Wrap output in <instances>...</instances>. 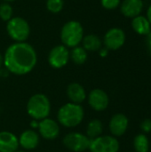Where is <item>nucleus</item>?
<instances>
[{
	"label": "nucleus",
	"instance_id": "obj_30",
	"mask_svg": "<svg viewBox=\"0 0 151 152\" xmlns=\"http://www.w3.org/2000/svg\"><path fill=\"white\" fill-rule=\"evenodd\" d=\"M3 1H4V3H10V2H13L15 0H3Z\"/></svg>",
	"mask_w": 151,
	"mask_h": 152
},
{
	"label": "nucleus",
	"instance_id": "obj_18",
	"mask_svg": "<svg viewBox=\"0 0 151 152\" xmlns=\"http://www.w3.org/2000/svg\"><path fill=\"white\" fill-rule=\"evenodd\" d=\"M83 48L87 52H97L101 48L102 42L101 38L94 34H89L83 37Z\"/></svg>",
	"mask_w": 151,
	"mask_h": 152
},
{
	"label": "nucleus",
	"instance_id": "obj_9",
	"mask_svg": "<svg viewBox=\"0 0 151 152\" xmlns=\"http://www.w3.org/2000/svg\"><path fill=\"white\" fill-rule=\"evenodd\" d=\"M69 60V51L63 45L54 46L49 53L48 62L53 69H61L65 67Z\"/></svg>",
	"mask_w": 151,
	"mask_h": 152
},
{
	"label": "nucleus",
	"instance_id": "obj_27",
	"mask_svg": "<svg viewBox=\"0 0 151 152\" xmlns=\"http://www.w3.org/2000/svg\"><path fill=\"white\" fill-rule=\"evenodd\" d=\"M99 52H100V55L101 57H106L109 53V50L107 48H101L99 50Z\"/></svg>",
	"mask_w": 151,
	"mask_h": 152
},
{
	"label": "nucleus",
	"instance_id": "obj_12",
	"mask_svg": "<svg viewBox=\"0 0 151 152\" xmlns=\"http://www.w3.org/2000/svg\"><path fill=\"white\" fill-rule=\"evenodd\" d=\"M129 126L127 117L123 113L115 114L109 120V128L114 137H119L125 134Z\"/></svg>",
	"mask_w": 151,
	"mask_h": 152
},
{
	"label": "nucleus",
	"instance_id": "obj_4",
	"mask_svg": "<svg viewBox=\"0 0 151 152\" xmlns=\"http://www.w3.org/2000/svg\"><path fill=\"white\" fill-rule=\"evenodd\" d=\"M84 37V28L79 21L69 20L66 22L61 30V40L66 47L78 46Z\"/></svg>",
	"mask_w": 151,
	"mask_h": 152
},
{
	"label": "nucleus",
	"instance_id": "obj_15",
	"mask_svg": "<svg viewBox=\"0 0 151 152\" xmlns=\"http://www.w3.org/2000/svg\"><path fill=\"white\" fill-rule=\"evenodd\" d=\"M19 145L24 150H34L39 143V134L34 130H25L18 138Z\"/></svg>",
	"mask_w": 151,
	"mask_h": 152
},
{
	"label": "nucleus",
	"instance_id": "obj_29",
	"mask_svg": "<svg viewBox=\"0 0 151 152\" xmlns=\"http://www.w3.org/2000/svg\"><path fill=\"white\" fill-rule=\"evenodd\" d=\"M2 64H4V56H2V54L0 53V68L2 66Z\"/></svg>",
	"mask_w": 151,
	"mask_h": 152
},
{
	"label": "nucleus",
	"instance_id": "obj_26",
	"mask_svg": "<svg viewBox=\"0 0 151 152\" xmlns=\"http://www.w3.org/2000/svg\"><path fill=\"white\" fill-rule=\"evenodd\" d=\"M147 38H146V45H147V48H148V51L150 53L151 56V32L148 35L146 36Z\"/></svg>",
	"mask_w": 151,
	"mask_h": 152
},
{
	"label": "nucleus",
	"instance_id": "obj_3",
	"mask_svg": "<svg viewBox=\"0 0 151 152\" xmlns=\"http://www.w3.org/2000/svg\"><path fill=\"white\" fill-rule=\"evenodd\" d=\"M27 112L35 120H42L48 118L51 112V102L44 94L32 95L27 103Z\"/></svg>",
	"mask_w": 151,
	"mask_h": 152
},
{
	"label": "nucleus",
	"instance_id": "obj_20",
	"mask_svg": "<svg viewBox=\"0 0 151 152\" xmlns=\"http://www.w3.org/2000/svg\"><path fill=\"white\" fill-rule=\"evenodd\" d=\"M69 58L75 64L82 65L87 60V52L82 46H76L69 53Z\"/></svg>",
	"mask_w": 151,
	"mask_h": 152
},
{
	"label": "nucleus",
	"instance_id": "obj_19",
	"mask_svg": "<svg viewBox=\"0 0 151 152\" xmlns=\"http://www.w3.org/2000/svg\"><path fill=\"white\" fill-rule=\"evenodd\" d=\"M103 132V125L102 122L99 119H93L91 120L86 127V134L85 135L89 139H94L101 135Z\"/></svg>",
	"mask_w": 151,
	"mask_h": 152
},
{
	"label": "nucleus",
	"instance_id": "obj_23",
	"mask_svg": "<svg viewBox=\"0 0 151 152\" xmlns=\"http://www.w3.org/2000/svg\"><path fill=\"white\" fill-rule=\"evenodd\" d=\"M12 7L9 4V3H3L0 4V18L4 20L8 21L12 17Z\"/></svg>",
	"mask_w": 151,
	"mask_h": 152
},
{
	"label": "nucleus",
	"instance_id": "obj_8",
	"mask_svg": "<svg viewBox=\"0 0 151 152\" xmlns=\"http://www.w3.org/2000/svg\"><path fill=\"white\" fill-rule=\"evenodd\" d=\"M126 36L125 31L120 28H111L104 35L103 43L105 48L110 51L120 49L125 43Z\"/></svg>",
	"mask_w": 151,
	"mask_h": 152
},
{
	"label": "nucleus",
	"instance_id": "obj_10",
	"mask_svg": "<svg viewBox=\"0 0 151 152\" xmlns=\"http://www.w3.org/2000/svg\"><path fill=\"white\" fill-rule=\"evenodd\" d=\"M88 103L93 110L96 111H103L109 106V98L105 91L96 88L90 92L88 95Z\"/></svg>",
	"mask_w": 151,
	"mask_h": 152
},
{
	"label": "nucleus",
	"instance_id": "obj_22",
	"mask_svg": "<svg viewBox=\"0 0 151 152\" xmlns=\"http://www.w3.org/2000/svg\"><path fill=\"white\" fill-rule=\"evenodd\" d=\"M64 6L63 0H47L46 1V8L49 12L53 13L60 12Z\"/></svg>",
	"mask_w": 151,
	"mask_h": 152
},
{
	"label": "nucleus",
	"instance_id": "obj_25",
	"mask_svg": "<svg viewBox=\"0 0 151 152\" xmlns=\"http://www.w3.org/2000/svg\"><path fill=\"white\" fill-rule=\"evenodd\" d=\"M141 129L144 132V133H150L151 132V119H144L142 123H141Z\"/></svg>",
	"mask_w": 151,
	"mask_h": 152
},
{
	"label": "nucleus",
	"instance_id": "obj_31",
	"mask_svg": "<svg viewBox=\"0 0 151 152\" xmlns=\"http://www.w3.org/2000/svg\"><path fill=\"white\" fill-rule=\"evenodd\" d=\"M15 152H25V151H16Z\"/></svg>",
	"mask_w": 151,
	"mask_h": 152
},
{
	"label": "nucleus",
	"instance_id": "obj_17",
	"mask_svg": "<svg viewBox=\"0 0 151 152\" xmlns=\"http://www.w3.org/2000/svg\"><path fill=\"white\" fill-rule=\"evenodd\" d=\"M132 28L135 33L141 36H148L151 32V24L144 15H138L132 20Z\"/></svg>",
	"mask_w": 151,
	"mask_h": 152
},
{
	"label": "nucleus",
	"instance_id": "obj_21",
	"mask_svg": "<svg viewBox=\"0 0 151 152\" xmlns=\"http://www.w3.org/2000/svg\"><path fill=\"white\" fill-rule=\"evenodd\" d=\"M133 147L136 152H149L150 142L144 134H139L134 137Z\"/></svg>",
	"mask_w": 151,
	"mask_h": 152
},
{
	"label": "nucleus",
	"instance_id": "obj_1",
	"mask_svg": "<svg viewBox=\"0 0 151 152\" xmlns=\"http://www.w3.org/2000/svg\"><path fill=\"white\" fill-rule=\"evenodd\" d=\"M37 56L34 47L26 43H14L5 51L4 65L8 72L22 76L33 70L36 65Z\"/></svg>",
	"mask_w": 151,
	"mask_h": 152
},
{
	"label": "nucleus",
	"instance_id": "obj_7",
	"mask_svg": "<svg viewBox=\"0 0 151 152\" xmlns=\"http://www.w3.org/2000/svg\"><path fill=\"white\" fill-rule=\"evenodd\" d=\"M91 139L85 134L78 132H71L66 134L63 138L64 146L73 152H84L89 150Z\"/></svg>",
	"mask_w": 151,
	"mask_h": 152
},
{
	"label": "nucleus",
	"instance_id": "obj_2",
	"mask_svg": "<svg viewBox=\"0 0 151 152\" xmlns=\"http://www.w3.org/2000/svg\"><path fill=\"white\" fill-rule=\"evenodd\" d=\"M85 111L80 104L68 102L62 105L57 113L58 122L68 128L76 127L84 119Z\"/></svg>",
	"mask_w": 151,
	"mask_h": 152
},
{
	"label": "nucleus",
	"instance_id": "obj_24",
	"mask_svg": "<svg viewBox=\"0 0 151 152\" xmlns=\"http://www.w3.org/2000/svg\"><path fill=\"white\" fill-rule=\"evenodd\" d=\"M101 4L102 7L107 10H114V9H117L120 5L121 1L120 0H101Z\"/></svg>",
	"mask_w": 151,
	"mask_h": 152
},
{
	"label": "nucleus",
	"instance_id": "obj_16",
	"mask_svg": "<svg viewBox=\"0 0 151 152\" xmlns=\"http://www.w3.org/2000/svg\"><path fill=\"white\" fill-rule=\"evenodd\" d=\"M67 95L69 101L76 104H81L86 99V92L78 83H71L68 86Z\"/></svg>",
	"mask_w": 151,
	"mask_h": 152
},
{
	"label": "nucleus",
	"instance_id": "obj_28",
	"mask_svg": "<svg viewBox=\"0 0 151 152\" xmlns=\"http://www.w3.org/2000/svg\"><path fill=\"white\" fill-rule=\"evenodd\" d=\"M146 17L148 18V20H150V22L151 24V4L149 6V8L147 10V16Z\"/></svg>",
	"mask_w": 151,
	"mask_h": 152
},
{
	"label": "nucleus",
	"instance_id": "obj_6",
	"mask_svg": "<svg viewBox=\"0 0 151 152\" xmlns=\"http://www.w3.org/2000/svg\"><path fill=\"white\" fill-rule=\"evenodd\" d=\"M119 147V142L116 137L101 135L91 140L89 151L91 152H118Z\"/></svg>",
	"mask_w": 151,
	"mask_h": 152
},
{
	"label": "nucleus",
	"instance_id": "obj_11",
	"mask_svg": "<svg viewBox=\"0 0 151 152\" xmlns=\"http://www.w3.org/2000/svg\"><path fill=\"white\" fill-rule=\"evenodd\" d=\"M37 128L40 135L45 140H54L60 134L59 124L55 120L49 118L40 120Z\"/></svg>",
	"mask_w": 151,
	"mask_h": 152
},
{
	"label": "nucleus",
	"instance_id": "obj_14",
	"mask_svg": "<svg viewBox=\"0 0 151 152\" xmlns=\"http://www.w3.org/2000/svg\"><path fill=\"white\" fill-rule=\"evenodd\" d=\"M18 137L8 131L0 132V152H15L19 148Z\"/></svg>",
	"mask_w": 151,
	"mask_h": 152
},
{
	"label": "nucleus",
	"instance_id": "obj_13",
	"mask_svg": "<svg viewBox=\"0 0 151 152\" xmlns=\"http://www.w3.org/2000/svg\"><path fill=\"white\" fill-rule=\"evenodd\" d=\"M121 13L127 18H134L142 13L144 8L142 0H124L120 4Z\"/></svg>",
	"mask_w": 151,
	"mask_h": 152
},
{
	"label": "nucleus",
	"instance_id": "obj_5",
	"mask_svg": "<svg viewBox=\"0 0 151 152\" xmlns=\"http://www.w3.org/2000/svg\"><path fill=\"white\" fill-rule=\"evenodd\" d=\"M6 30L9 37L16 43L25 42L30 33L28 21L21 17H13L7 21Z\"/></svg>",
	"mask_w": 151,
	"mask_h": 152
}]
</instances>
